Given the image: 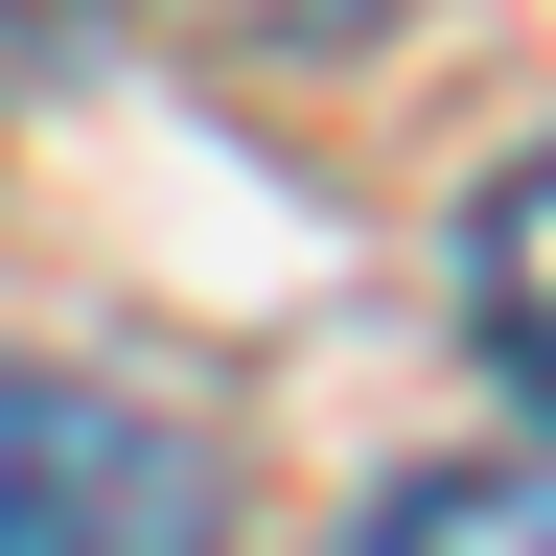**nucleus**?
Masks as SVG:
<instances>
[{
  "label": "nucleus",
  "mask_w": 556,
  "mask_h": 556,
  "mask_svg": "<svg viewBox=\"0 0 556 556\" xmlns=\"http://www.w3.org/2000/svg\"><path fill=\"white\" fill-rule=\"evenodd\" d=\"M0 556H232V486L163 394L0 348Z\"/></svg>",
  "instance_id": "f257e3e1"
},
{
  "label": "nucleus",
  "mask_w": 556,
  "mask_h": 556,
  "mask_svg": "<svg viewBox=\"0 0 556 556\" xmlns=\"http://www.w3.org/2000/svg\"><path fill=\"white\" fill-rule=\"evenodd\" d=\"M464 302H486V348H510V371L556 394V139L510 186H486V232H464Z\"/></svg>",
  "instance_id": "f03ea898"
},
{
  "label": "nucleus",
  "mask_w": 556,
  "mask_h": 556,
  "mask_svg": "<svg viewBox=\"0 0 556 556\" xmlns=\"http://www.w3.org/2000/svg\"><path fill=\"white\" fill-rule=\"evenodd\" d=\"M348 556H556V464H417Z\"/></svg>",
  "instance_id": "7ed1b4c3"
}]
</instances>
